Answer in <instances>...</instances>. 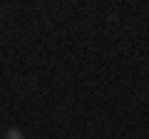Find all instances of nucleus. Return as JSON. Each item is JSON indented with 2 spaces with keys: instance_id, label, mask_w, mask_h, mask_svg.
Wrapping results in <instances>:
<instances>
[{
  "instance_id": "obj_1",
  "label": "nucleus",
  "mask_w": 149,
  "mask_h": 139,
  "mask_svg": "<svg viewBox=\"0 0 149 139\" xmlns=\"http://www.w3.org/2000/svg\"><path fill=\"white\" fill-rule=\"evenodd\" d=\"M10 139H20V134H17V132H10Z\"/></svg>"
}]
</instances>
